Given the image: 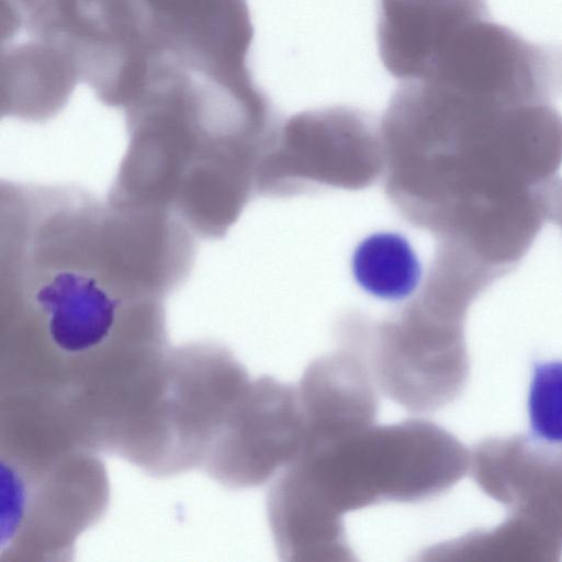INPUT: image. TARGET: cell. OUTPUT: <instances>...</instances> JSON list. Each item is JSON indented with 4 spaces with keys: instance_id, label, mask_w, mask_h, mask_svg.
<instances>
[{
    "instance_id": "obj_1",
    "label": "cell",
    "mask_w": 562,
    "mask_h": 562,
    "mask_svg": "<svg viewBox=\"0 0 562 562\" xmlns=\"http://www.w3.org/2000/svg\"><path fill=\"white\" fill-rule=\"evenodd\" d=\"M381 134L386 192L409 222L492 262L527 255L562 166V115L551 103L404 81Z\"/></svg>"
},
{
    "instance_id": "obj_2",
    "label": "cell",
    "mask_w": 562,
    "mask_h": 562,
    "mask_svg": "<svg viewBox=\"0 0 562 562\" xmlns=\"http://www.w3.org/2000/svg\"><path fill=\"white\" fill-rule=\"evenodd\" d=\"M470 460L467 448L440 426L408 419L310 443L284 476L323 517L344 524L351 510L445 493L463 477Z\"/></svg>"
},
{
    "instance_id": "obj_3",
    "label": "cell",
    "mask_w": 562,
    "mask_h": 562,
    "mask_svg": "<svg viewBox=\"0 0 562 562\" xmlns=\"http://www.w3.org/2000/svg\"><path fill=\"white\" fill-rule=\"evenodd\" d=\"M94 78L119 89L146 71L249 70L254 29L246 0H74Z\"/></svg>"
},
{
    "instance_id": "obj_4",
    "label": "cell",
    "mask_w": 562,
    "mask_h": 562,
    "mask_svg": "<svg viewBox=\"0 0 562 562\" xmlns=\"http://www.w3.org/2000/svg\"><path fill=\"white\" fill-rule=\"evenodd\" d=\"M464 321L420 293L378 324L357 315L358 345L376 387L412 413L452 402L469 375Z\"/></svg>"
},
{
    "instance_id": "obj_5",
    "label": "cell",
    "mask_w": 562,
    "mask_h": 562,
    "mask_svg": "<svg viewBox=\"0 0 562 562\" xmlns=\"http://www.w3.org/2000/svg\"><path fill=\"white\" fill-rule=\"evenodd\" d=\"M385 165L381 131L362 112L333 106L278 125L258 165V188L291 195L319 188L361 189Z\"/></svg>"
},
{
    "instance_id": "obj_6",
    "label": "cell",
    "mask_w": 562,
    "mask_h": 562,
    "mask_svg": "<svg viewBox=\"0 0 562 562\" xmlns=\"http://www.w3.org/2000/svg\"><path fill=\"white\" fill-rule=\"evenodd\" d=\"M422 80L507 103H551L562 94V48L483 19L467 26Z\"/></svg>"
},
{
    "instance_id": "obj_7",
    "label": "cell",
    "mask_w": 562,
    "mask_h": 562,
    "mask_svg": "<svg viewBox=\"0 0 562 562\" xmlns=\"http://www.w3.org/2000/svg\"><path fill=\"white\" fill-rule=\"evenodd\" d=\"M1 87L12 109L54 110L80 80L64 0H1Z\"/></svg>"
},
{
    "instance_id": "obj_8",
    "label": "cell",
    "mask_w": 562,
    "mask_h": 562,
    "mask_svg": "<svg viewBox=\"0 0 562 562\" xmlns=\"http://www.w3.org/2000/svg\"><path fill=\"white\" fill-rule=\"evenodd\" d=\"M306 436L297 387L263 376L249 382L231 409L223 475L257 486L301 453Z\"/></svg>"
},
{
    "instance_id": "obj_9",
    "label": "cell",
    "mask_w": 562,
    "mask_h": 562,
    "mask_svg": "<svg viewBox=\"0 0 562 562\" xmlns=\"http://www.w3.org/2000/svg\"><path fill=\"white\" fill-rule=\"evenodd\" d=\"M470 469L487 495L562 546V446L493 438L473 450Z\"/></svg>"
},
{
    "instance_id": "obj_10",
    "label": "cell",
    "mask_w": 562,
    "mask_h": 562,
    "mask_svg": "<svg viewBox=\"0 0 562 562\" xmlns=\"http://www.w3.org/2000/svg\"><path fill=\"white\" fill-rule=\"evenodd\" d=\"M487 16L485 0H379L381 60L401 81L424 79L467 26Z\"/></svg>"
},
{
    "instance_id": "obj_11",
    "label": "cell",
    "mask_w": 562,
    "mask_h": 562,
    "mask_svg": "<svg viewBox=\"0 0 562 562\" xmlns=\"http://www.w3.org/2000/svg\"><path fill=\"white\" fill-rule=\"evenodd\" d=\"M32 303L54 348L81 357L114 334L123 299L90 269L56 267L34 285Z\"/></svg>"
},
{
    "instance_id": "obj_12",
    "label": "cell",
    "mask_w": 562,
    "mask_h": 562,
    "mask_svg": "<svg viewBox=\"0 0 562 562\" xmlns=\"http://www.w3.org/2000/svg\"><path fill=\"white\" fill-rule=\"evenodd\" d=\"M296 387L306 428L304 446L374 424L376 385L355 346L338 341L336 351L306 368Z\"/></svg>"
},
{
    "instance_id": "obj_13",
    "label": "cell",
    "mask_w": 562,
    "mask_h": 562,
    "mask_svg": "<svg viewBox=\"0 0 562 562\" xmlns=\"http://www.w3.org/2000/svg\"><path fill=\"white\" fill-rule=\"evenodd\" d=\"M355 282L367 294L387 302L409 297L422 280V265L408 239L396 232H376L351 256Z\"/></svg>"
},
{
    "instance_id": "obj_14",
    "label": "cell",
    "mask_w": 562,
    "mask_h": 562,
    "mask_svg": "<svg viewBox=\"0 0 562 562\" xmlns=\"http://www.w3.org/2000/svg\"><path fill=\"white\" fill-rule=\"evenodd\" d=\"M530 437L562 446V360L537 361L527 394Z\"/></svg>"
}]
</instances>
